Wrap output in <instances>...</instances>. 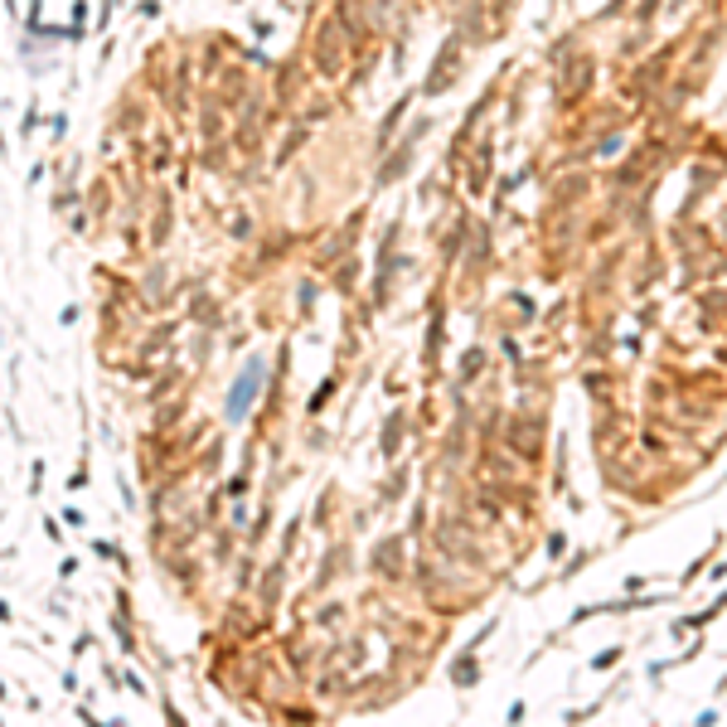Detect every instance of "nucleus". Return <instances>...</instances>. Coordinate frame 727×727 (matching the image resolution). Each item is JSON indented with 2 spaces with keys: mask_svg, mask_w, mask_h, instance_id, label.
<instances>
[{
  "mask_svg": "<svg viewBox=\"0 0 727 727\" xmlns=\"http://www.w3.org/2000/svg\"><path fill=\"white\" fill-rule=\"evenodd\" d=\"M257 378H262V364L252 359L247 364V378L233 388V398H228V417H243V408H247V398H252V388H257Z\"/></svg>",
  "mask_w": 727,
  "mask_h": 727,
  "instance_id": "obj_1",
  "label": "nucleus"
}]
</instances>
